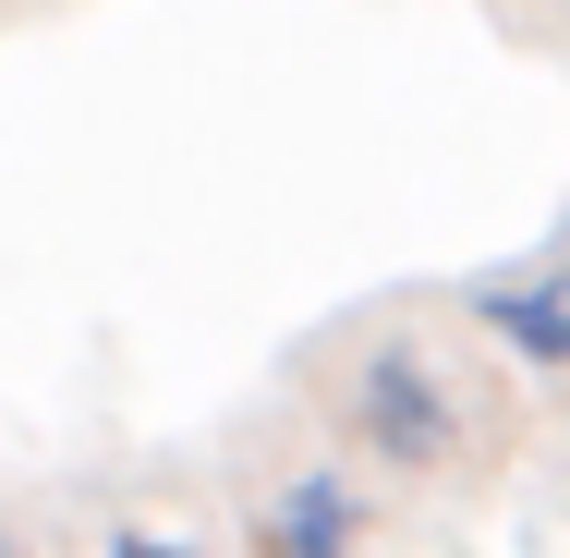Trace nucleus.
Masks as SVG:
<instances>
[{
  "mask_svg": "<svg viewBox=\"0 0 570 558\" xmlns=\"http://www.w3.org/2000/svg\"><path fill=\"white\" fill-rule=\"evenodd\" d=\"M328 413H341V449L364 461V473H389V486H461V473L498 449L485 389H473L425 329L352 340L341 376H328Z\"/></svg>",
  "mask_w": 570,
  "mask_h": 558,
  "instance_id": "f257e3e1",
  "label": "nucleus"
},
{
  "mask_svg": "<svg viewBox=\"0 0 570 558\" xmlns=\"http://www.w3.org/2000/svg\"><path fill=\"white\" fill-rule=\"evenodd\" d=\"M364 547H376V473L352 449L279 461L243 510V558H364Z\"/></svg>",
  "mask_w": 570,
  "mask_h": 558,
  "instance_id": "f03ea898",
  "label": "nucleus"
},
{
  "mask_svg": "<svg viewBox=\"0 0 570 558\" xmlns=\"http://www.w3.org/2000/svg\"><path fill=\"white\" fill-rule=\"evenodd\" d=\"M461 316L498 340L522 376L559 389V376H570V255H547V267H498V280H461Z\"/></svg>",
  "mask_w": 570,
  "mask_h": 558,
  "instance_id": "7ed1b4c3",
  "label": "nucleus"
},
{
  "mask_svg": "<svg viewBox=\"0 0 570 558\" xmlns=\"http://www.w3.org/2000/svg\"><path fill=\"white\" fill-rule=\"evenodd\" d=\"M86 558H219V535H207L195 510H146V498H121V510H98Z\"/></svg>",
  "mask_w": 570,
  "mask_h": 558,
  "instance_id": "20e7f679",
  "label": "nucleus"
},
{
  "mask_svg": "<svg viewBox=\"0 0 570 558\" xmlns=\"http://www.w3.org/2000/svg\"><path fill=\"white\" fill-rule=\"evenodd\" d=\"M0 558H24V522H12V510H0Z\"/></svg>",
  "mask_w": 570,
  "mask_h": 558,
  "instance_id": "39448f33",
  "label": "nucleus"
}]
</instances>
